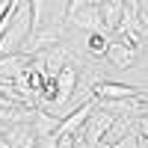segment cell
Instances as JSON below:
<instances>
[{
    "mask_svg": "<svg viewBox=\"0 0 148 148\" xmlns=\"http://www.w3.org/2000/svg\"><path fill=\"white\" fill-rule=\"evenodd\" d=\"M33 62L45 71V77H51V80H53L56 74L71 62V51H68L65 45H51V47H45V51L33 53Z\"/></svg>",
    "mask_w": 148,
    "mask_h": 148,
    "instance_id": "1",
    "label": "cell"
},
{
    "mask_svg": "<svg viewBox=\"0 0 148 148\" xmlns=\"http://www.w3.org/2000/svg\"><path fill=\"white\" fill-rule=\"evenodd\" d=\"M53 86H56V95H53L51 107H53V110H62L71 98H74V92H77V65L68 62V65L53 77Z\"/></svg>",
    "mask_w": 148,
    "mask_h": 148,
    "instance_id": "2",
    "label": "cell"
},
{
    "mask_svg": "<svg viewBox=\"0 0 148 148\" xmlns=\"http://www.w3.org/2000/svg\"><path fill=\"white\" fill-rule=\"evenodd\" d=\"M65 27H80V30H89V33H110L107 30V24H104V18H101V9H98L95 3H86V6H80L74 15H68L65 18ZM113 36V33H110Z\"/></svg>",
    "mask_w": 148,
    "mask_h": 148,
    "instance_id": "3",
    "label": "cell"
},
{
    "mask_svg": "<svg viewBox=\"0 0 148 148\" xmlns=\"http://www.w3.org/2000/svg\"><path fill=\"white\" fill-rule=\"evenodd\" d=\"M113 121H116V116H113V113H107V110L95 107V113H92L89 119H86V125L80 127V136H83L86 142H89V145L95 148L98 142L104 139V133L110 130V125H113Z\"/></svg>",
    "mask_w": 148,
    "mask_h": 148,
    "instance_id": "4",
    "label": "cell"
},
{
    "mask_svg": "<svg viewBox=\"0 0 148 148\" xmlns=\"http://www.w3.org/2000/svg\"><path fill=\"white\" fill-rule=\"evenodd\" d=\"M107 59H110L116 68L127 71V68L136 65L139 47H136V45H127V42H121V39H116V36H113V42H110V47H107Z\"/></svg>",
    "mask_w": 148,
    "mask_h": 148,
    "instance_id": "5",
    "label": "cell"
},
{
    "mask_svg": "<svg viewBox=\"0 0 148 148\" xmlns=\"http://www.w3.org/2000/svg\"><path fill=\"white\" fill-rule=\"evenodd\" d=\"M6 142L9 148H36L39 145V133L33 130V121H15L6 127Z\"/></svg>",
    "mask_w": 148,
    "mask_h": 148,
    "instance_id": "6",
    "label": "cell"
},
{
    "mask_svg": "<svg viewBox=\"0 0 148 148\" xmlns=\"http://www.w3.org/2000/svg\"><path fill=\"white\" fill-rule=\"evenodd\" d=\"M30 53H24V51H18V53H3L0 56V80H12L15 83V77L30 65Z\"/></svg>",
    "mask_w": 148,
    "mask_h": 148,
    "instance_id": "7",
    "label": "cell"
},
{
    "mask_svg": "<svg viewBox=\"0 0 148 148\" xmlns=\"http://www.w3.org/2000/svg\"><path fill=\"white\" fill-rule=\"evenodd\" d=\"M145 89H136V86H121V83H98L95 86V98H142Z\"/></svg>",
    "mask_w": 148,
    "mask_h": 148,
    "instance_id": "8",
    "label": "cell"
},
{
    "mask_svg": "<svg viewBox=\"0 0 148 148\" xmlns=\"http://www.w3.org/2000/svg\"><path fill=\"white\" fill-rule=\"evenodd\" d=\"M59 116H53V113H45L42 107H36V113H33V130L39 133V139L42 136H53L56 133V127H59Z\"/></svg>",
    "mask_w": 148,
    "mask_h": 148,
    "instance_id": "9",
    "label": "cell"
},
{
    "mask_svg": "<svg viewBox=\"0 0 148 148\" xmlns=\"http://www.w3.org/2000/svg\"><path fill=\"white\" fill-rule=\"evenodd\" d=\"M98 9H101V18L107 24V30L110 33H116L119 30V24H121V12H125V0H107V3H95Z\"/></svg>",
    "mask_w": 148,
    "mask_h": 148,
    "instance_id": "10",
    "label": "cell"
},
{
    "mask_svg": "<svg viewBox=\"0 0 148 148\" xmlns=\"http://www.w3.org/2000/svg\"><path fill=\"white\" fill-rule=\"evenodd\" d=\"M110 42H113V36L110 33H89V53L92 56H107V47H110Z\"/></svg>",
    "mask_w": 148,
    "mask_h": 148,
    "instance_id": "11",
    "label": "cell"
},
{
    "mask_svg": "<svg viewBox=\"0 0 148 148\" xmlns=\"http://www.w3.org/2000/svg\"><path fill=\"white\" fill-rule=\"evenodd\" d=\"M36 148H59V145H56V136H42Z\"/></svg>",
    "mask_w": 148,
    "mask_h": 148,
    "instance_id": "12",
    "label": "cell"
},
{
    "mask_svg": "<svg viewBox=\"0 0 148 148\" xmlns=\"http://www.w3.org/2000/svg\"><path fill=\"white\" fill-rule=\"evenodd\" d=\"M0 148H9V142H6V136L0 133Z\"/></svg>",
    "mask_w": 148,
    "mask_h": 148,
    "instance_id": "13",
    "label": "cell"
}]
</instances>
